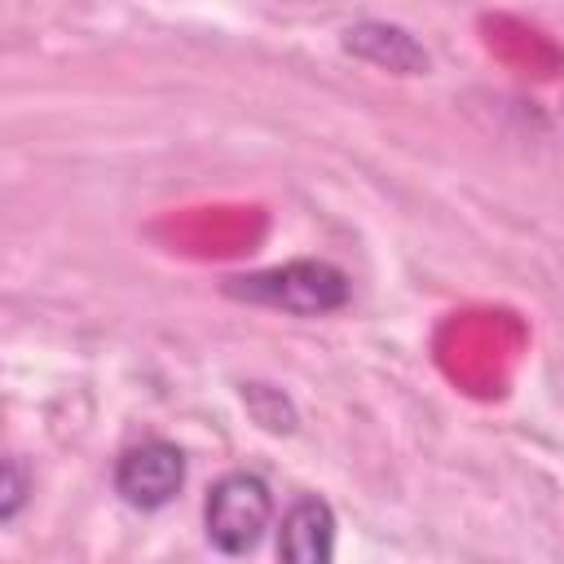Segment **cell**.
<instances>
[{
	"label": "cell",
	"mask_w": 564,
	"mask_h": 564,
	"mask_svg": "<svg viewBox=\"0 0 564 564\" xmlns=\"http://www.w3.org/2000/svg\"><path fill=\"white\" fill-rule=\"evenodd\" d=\"M242 401H247V410H251V419L260 427H269V432H291L295 427V405L278 388H269V383H242Z\"/></svg>",
	"instance_id": "8992f818"
},
{
	"label": "cell",
	"mask_w": 564,
	"mask_h": 564,
	"mask_svg": "<svg viewBox=\"0 0 564 564\" xmlns=\"http://www.w3.org/2000/svg\"><path fill=\"white\" fill-rule=\"evenodd\" d=\"M225 295L242 300V304L295 313V317H322V313L344 308L352 286H348V273L326 264V260H286V264H273L260 273L229 278Z\"/></svg>",
	"instance_id": "6da1fadb"
},
{
	"label": "cell",
	"mask_w": 564,
	"mask_h": 564,
	"mask_svg": "<svg viewBox=\"0 0 564 564\" xmlns=\"http://www.w3.org/2000/svg\"><path fill=\"white\" fill-rule=\"evenodd\" d=\"M273 516V498L269 485L251 471H229L212 485L207 507H203V524H207V542L220 555H247Z\"/></svg>",
	"instance_id": "7a4b0ae2"
},
{
	"label": "cell",
	"mask_w": 564,
	"mask_h": 564,
	"mask_svg": "<svg viewBox=\"0 0 564 564\" xmlns=\"http://www.w3.org/2000/svg\"><path fill=\"white\" fill-rule=\"evenodd\" d=\"M344 53H352L379 70H392V75H423L432 62L427 48L405 26H392V22H352L344 31Z\"/></svg>",
	"instance_id": "277c9868"
},
{
	"label": "cell",
	"mask_w": 564,
	"mask_h": 564,
	"mask_svg": "<svg viewBox=\"0 0 564 564\" xmlns=\"http://www.w3.org/2000/svg\"><path fill=\"white\" fill-rule=\"evenodd\" d=\"M278 555L291 564H326L335 555V511L322 498H295L282 516Z\"/></svg>",
	"instance_id": "5b68a950"
},
{
	"label": "cell",
	"mask_w": 564,
	"mask_h": 564,
	"mask_svg": "<svg viewBox=\"0 0 564 564\" xmlns=\"http://www.w3.org/2000/svg\"><path fill=\"white\" fill-rule=\"evenodd\" d=\"M185 485V454L172 441H141L115 467V489L137 511L167 507Z\"/></svg>",
	"instance_id": "3957f363"
},
{
	"label": "cell",
	"mask_w": 564,
	"mask_h": 564,
	"mask_svg": "<svg viewBox=\"0 0 564 564\" xmlns=\"http://www.w3.org/2000/svg\"><path fill=\"white\" fill-rule=\"evenodd\" d=\"M26 489H31L26 467L18 458H4V471H0V524H13L18 520V511L26 502Z\"/></svg>",
	"instance_id": "52a82bcc"
}]
</instances>
